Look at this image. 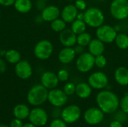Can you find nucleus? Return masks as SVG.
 I'll list each match as a JSON object with an SVG mask.
<instances>
[{
	"label": "nucleus",
	"instance_id": "38",
	"mask_svg": "<svg viewBox=\"0 0 128 127\" xmlns=\"http://www.w3.org/2000/svg\"><path fill=\"white\" fill-rule=\"evenodd\" d=\"M15 0H0V5L4 7H10L14 5Z\"/></svg>",
	"mask_w": 128,
	"mask_h": 127
},
{
	"label": "nucleus",
	"instance_id": "37",
	"mask_svg": "<svg viewBox=\"0 0 128 127\" xmlns=\"http://www.w3.org/2000/svg\"><path fill=\"white\" fill-rule=\"evenodd\" d=\"M85 47L82 46H80L79 44H76L74 46V51L76 52V55H81L82 54L83 52H85Z\"/></svg>",
	"mask_w": 128,
	"mask_h": 127
},
{
	"label": "nucleus",
	"instance_id": "1",
	"mask_svg": "<svg viewBox=\"0 0 128 127\" xmlns=\"http://www.w3.org/2000/svg\"><path fill=\"white\" fill-rule=\"evenodd\" d=\"M120 100L118 96L110 90H101L96 96V103L104 114H112L119 107Z\"/></svg>",
	"mask_w": 128,
	"mask_h": 127
},
{
	"label": "nucleus",
	"instance_id": "28",
	"mask_svg": "<svg viewBox=\"0 0 128 127\" xmlns=\"http://www.w3.org/2000/svg\"><path fill=\"white\" fill-rule=\"evenodd\" d=\"M92 40V37L90 33L87 32L86 31L78 34L76 38V44L82 46L84 47L88 46L91 40Z\"/></svg>",
	"mask_w": 128,
	"mask_h": 127
},
{
	"label": "nucleus",
	"instance_id": "30",
	"mask_svg": "<svg viewBox=\"0 0 128 127\" xmlns=\"http://www.w3.org/2000/svg\"><path fill=\"white\" fill-rule=\"evenodd\" d=\"M64 92L68 96H71L75 94L76 91V85L73 82H67L63 88Z\"/></svg>",
	"mask_w": 128,
	"mask_h": 127
},
{
	"label": "nucleus",
	"instance_id": "40",
	"mask_svg": "<svg viewBox=\"0 0 128 127\" xmlns=\"http://www.w3.org/2000/svg\"><path fill=\"white\" fill-rule=\"evenodd\" d=\"M109 127H123V125L121 121H119L118 120H115V121H112L110 124Z\"/></svg>",
	"mask_w": 128,
	"mask_h": 127
},
{
	"label": "nucleus",
	"instance_id": "31",
	"mask_svg": "<svg viewBox=\"0 0 128 127\" xmlns=\"http://www.w3.org/2000/svg\"><path fill=\"white\" fill-rule=\"evenodd\" d=\"M58 79L59 80V82H67L70 77V74L69 72L66 70V69H61L58 71V73H56Z\"/></svg>",
	"mask_w": 128,
	"mask_h": 127
},
{
	"label": "nucleus",
	"instance_id": "41",
	"mask_svg": "<svg viewBox=\"0 0 128 127\" xmlns=\"http://www.w3.org/2000/svg\"><path fill=\"white\" fill-rule=\"evenodd\" d=\"M34 22H35L36 23H38V24H40V23H41V22H44L43 18H42V16H41L40 14V15H37V16L34 17Z\"/></svg>",
	"mask_w": 128,
	"mask_h": 127
},
{
	"label": "nucleus",
	"instance_id": "13",
	"mask_svg": "<svg viewBox=\"0 0 128 127\" xmlns=\"http://www.w3.org/2000/svg\"><path fill=\"white\" fill-rule=\"evenodd\" d=\"M14 73L16 76L21 79H29L33 73L32 64L27 60H21L14 66Z\"/></svg>",
	"mask_w": 128,
	"mask_h": 127
},
{
	"label": "nucleus",
	"instance_id": "4",
	"mask_svg": "<svg viewBox=\"0 0 128 127\" xmlns=\"http://www.w3.org/2000/svg\"><path fill=\"white\" fill-rule=\"evenodd\" d=\"M54 47L53 44L49 40H39L34 47V56L40 61H45L49 59L53 53Z\"/></svg>",
	"mask_w": 128,
	"mask_h": 127
},
{
	"label": "nucleus",
	"instance_id": "22",
	"mask_svg": "<svg viewBox=\"0 0 128 127\" xmlns=\"http://www.w3.org/2000/svg\"><path fill=\"white\" fill-rule=\"evenodd\" d=\"M33 7L32 0H15L14 4V9L20 13H29Z\"/></svg>",
	"mask_w": 128,
	"mask_h": 127
},
{
	"label": "nucleus",
	"instance_id": "7",
	"mask_svg": "<svg viewBox=\"0 0 128 127\" xmlns=\"http://www.w3.org/2000/svg\"><path fill=\"white\" fill-rule=\"evenodd\" d=\"M95 57L88 52H85L80 55L76 61V67L80 73H86L91 71L94 64Z\"/></svg>",
	"mask_w": 128,
	"mask_h": 127
},
{
	"label": "nucleus",
	"instance_id": "10",
	"mask_svg": "<svg viewBox=\"0 0 128 127\" xmlns=\"http://www.w3.org/2000/svg\"><path fill=\"white\" fill-rule=\"evenodd\" d=\"M62 119L68 124L76 122L81 117V109L76 105H69L61 112Z\"/></svg>",
	"mask_w": 128,
	"mask_h": 127
},
{
	"label": "nucleus",
	"instance_id": "35",
	"mask_svg": "<svg viewBox=\"0 0 128 127\" xmlns=\"http://www.w3.org/2000/svg\"><path fill=\"white\" fill-rule=\"evenodd\" d=\"M35 7L37 10L42 11L46 7V0H37L34 3Z\"/></svg>",
	"mask_w": 128,
	"mask_h": 127
},
{
	"label": "nucleus",
	"instance_id": "8",
	"mask_svg": "<svg viewBox=\"0 0 128 127\" xmlns=\"http://www.w3.org/2000/svg\"><path fill=\"white\" fill-rule=\"evenodd\" d=\"M88 83L95 90H104L109 84V78L102 71H96L91 73L88 78Z\"/></svg>",
	"mask_w": 128,
	"mask_h": 127
},
{
	"label": "nucleus",
	"instance_id": "43",
	"mask_svg": "<svg viewBox=\"0 0 128 127\" xmlns=\"http://www.w3.org/2000/svg\"><path fill=\"white\" fill-rule=\"evenodd\" d=\"M22 127H37V126H35V125H34V124H32V123H28V124H25Z\"/></svg>",
	"mask_w": 128,
	"mask_h": 127
},
{
	"label": "nucleus",
	"instance_id": "48",
	"mask_svg": "<svg viewBox=\"0 0 128 127\" xmlns=\"http://www.w3.org/2000/svg\"><path fill=\"white\" fill-rule=\"evenodd\" d=\"M0 16H1V13H0Z\"/></svg>",
	"mask_w": 128,
	"mask_h": 127
},
{
	"label": "nucleus",
	"instance_id": "16",
	"mask_svg": "<svg viewBox=\"0 0 128 127\" xmlns=\"http://www.w3.org/2000/svg\"><path fill=\"white\" fill-rule=\"evenodd\" d=\"M40 15L44 22H51L52 21L59 18L61 15V10L56 5H46V7L41 11Z\"/></svg>",
	"mask_w": 128,
	"mask_h": 127
},
{
	"label": "nucleus",
	"instance_id": "32",
	"mask_svg": "<svg viewBox=\"0 0 128 127\" xmlns=\"http://www.w3.org/2000/svg\"><path fill=\"white\" fill-rule=\"evenodd\" d=\"M119 107L121 108L122 111L128 115V94H125L119 102Z\"/></svg>",
	"mask_w": 128,
	"mask_h": 127
},
{
	"label": "nucleus",
	"instance_id": "11",
	"mask_svg": "<svg viewBox=\"0 0 128 127\" xmlns=\"http://www.w3.org/2000/svg\"><path fill=\"white\" fill-rule=\"evenodd\" d=\"M28 118L30 123L38 127H44L47 124L48 115L45 109L37 106L30 111Z\"/></svg>",
	"mask_w": 128,
	"mask_h": 127
},
{
	"label": "nucleus",
	"instance_id": "3",
	"mask_svg": "<svg viewBox=\"0 0 128 127\" xmlns=\"http://www.w3.org/2000/svg\"><path fill=\"white\" fill-rule=\"evenodd\" d=\"M84 21L87 26L97 28L104 24L105 15L97 7H91L84 11Z\"/></svg>",
	"mask_w": 128,
	"mask_h": 127
},
{
	"label": "nucleus",
	"instance_id": "27",
	"mask_svg": "<svg viewBox=\"0 0 128 127\" xmlns=\"http://www.w3.org/2000/svg\"><path fill=\"white\" fill-rule=\"evenodd\" d=\"M67 22L64 21L62 18H58L50 22L51 29L56 33H60L66 28Z\"/></svg>",
	"mask_w": 128,
	"mask_h": 127
},
{
	"label": "nucleus",
	"instance_id": "26",
	"mask_svg": "<svg viewBox=\"0 0 128 127\" xmlns=\"http://www.w3.org/2000/svg\"><path fill=\"white\" fill-rule=\"evenodd\" d=\"M114 42L116 46L122 50L128 49V35L125 33L118 34Z\"/></svg>",
	"mask_w": 128,
	"mask_h": 127
},
{
	"label": "nucleus",
	"instance_id": "44",
	"mask_svg": "<svg viewBox=\"0 0 128 127\" xmlns=\"http://www.w3.org/2000/svg\"><path fill=\"white\" fill-rule=\"evenodd\" d=\"M6 51L7 50H4V49H1L0 50V56L1 57H4L5 53H6Z\"/></svg>",
	"mask_w": 128,
	"mask_h": 127
},
{
	"label": "nucleus",
	"instance_id": "42",
	"mask_svg": "<svg viewBox=\"0 0 128 127\" xmlns=\"http://www.w3.org/2000/svg\"><path fill=\"white\" fill-rule=\"evenodd\" d=\"M76 19L84 20V11H79L76 16Z\"/></svg>",
	"mask_w": 128,
	"mask_h": 127
},
{
	"label": "nucleus",
	"instance_id": "15",
	"mask_svg": "<svg viewBox=\"0 0 128 127\" xmlns=\"http://www.w3.org/2000/svg\"><path fill=\"white\" fill-rule=\"evenodd\" d=\"M59 83L57 74L52 71H45L40 76V84L48 90L56 88Z\"/></svg>",
	"mask_w": 128,
	"mask_h": 127
},
{
	"label": "nucleus",
	"instance_id": "12",
	"mask_svg": "<svg viewBox=\"0 0 128 127\" xmlns=\"http://www.w3.org/2000/svg\"><path fill=\"white\" fill-rule=\"evenodd\" d=\"M104 115L105 114L98 107H92L85 112L83 118L88 125L95 126L103 121Z\"/></svg>",
	"mask_w": 128,
	"mask_h": 127
},
{
	"label": "nucleus",
	"instance_id": "6",
	"mask_svg": "<svg viewBox=\"0 0 128 127\" xmlns=\"http://www.w3.org/2000/svg\"><path fill=\"white\" fill-rule=\"evenodd\" d=\"M95 34L97 38H98L105 44L106 43L108 44V43H112L115 41L118 32L116 30L115 27L110 25L104 24L96 28Z\"/></svg>",
	"mask_w": 128,
	"mask_h": 127
},
{
	"label": "nucleus",
	"instance_id": "20",
	"mask_svg": "<svg viewBox=\"0 0 128 127\" xmlns=\"http://www.w3.org/2000/svg\"><path fill=\"white\" fill-rule=\"evenodd\" d=\"M114 78L116 82L121 86L128 85V68L124 66L117 67L114 72Z\"/></svg>",
	"mask_w": 128,
	"mask_h": 127
},
{
	"label": "nucleus",
	"instance_id": "17",
	"mask_svg": "<svg viewBox=\"0 0 128 127\" xmlns=\"http://www.w3.org/2000/svg\"><path fill=\"white\" fill-rule=\"evenodd\" d=\"M79 10L74 4H68L65 5L61 10V18L67 23H71L76 19Z\"/></svg>",
	"mask_w": 128,
	"mask_h": 127
},
{
	"label": "nucleus",
	"instance_id": "29",
	"mask_svg": "<svg viewBox=\"0 0 128 127\" xmlns=\"http://www.w3.org/2000/svg\"><path fill=\"white\" fill-rule=\"evenodd\" d=\"M94 64H95V66H97L100 69H103V68H104L106 66V64H107V59L104 55V54L103 55H100L95 57Z\"/></svg>",
	"mask_w": 128,
	"mask_h": 127
},
{
	"label": "nucleus",
	"instance_id": "50",
	"mask_svg": "<svg viewBox=\"0 0 128 127\" xmlns=\"http://www.w3.org/2000/svg\"></svg>",
	"mask_w": 128,
	"mask_h": 127
},
{
	"label": "nucleus",
	"instance_id": "39",
	"mask_svg": "<svg viewBox=\"0 0 128 127\" xmlns=\"http://www.w3.org/2000/svg\"><path fill=\"white\" fill-rule=\"evenodd\" d=\"M7 70L6 61L3 58H0V73H4Z\"/></svg>",
	"mask_w": 128,
	"mask_h": 127
},
{
	"label": "nucleus",
	"instance_id": "18",
	"mask_svg": "<svg viewBox=\"0 0 128 127\" xmlns=\"http://www.w3.org/2000/svg\"><path fill=\"white\" fill-rule=\"evenodd\" d=\"M76 52L74 47H63L58 52V58L60 63L68 64L73 62L76 58Z\"/></svg>",
	"mask_w": 128,
	"mask_h": 127
},
{
	"label": "nucleus",
	"instance_id": "46",
	"mask_svg": "<svg viewBox=\"0 0 128 127\" xmlns=\"http://www.w3.org/2000/svg\"><path fill=\"white\" fill-rule=\"evenodd\" d=\"M0 127H10L9 126L4 125V124H0Z\"/></svg>",
	"mask_w": 128,
	"mask_h": 127
},
{
	"label": "nucleus",
	"instance_id": "34",
	"mask_svg": "<svg viewBox=\"0 0 128 127\" xmlns=\"http://www.w3.org/2000/svg\"><path fill=\"white\" fill-rule=\"evenodd\" d=\"M50 127H68V124H66L62 119L56 118L50 123Z\"/></svg>",
	"mask_w": 128,
	"mask_h": 127
},
{
	"label": "nucleus",
	"instance_id": "21",
	"mask_svg": "<svg viewBox=\"0 0 128 127\" xmlns=\"http://www.w3.org/2000/svg\"><path fill=\"white\" fill-rule=\"evenodd\" d=\"M92 93V88L88 82H80L76 85L75 94L80 99L88 98Z\"/></svg>",
	"mask_w": 128,
	"mask_h": 127
},
{
	"label": "nucleus",
	"instance_id": "47",
	"mask_svg": "<svg viewBox=\"0 0 128 127\" xmlns=\"http://www.w3.org/2000/svg\"><path fill=\"white\" fill-rule=\"evenodd\" d=\"M99 1H104V0H99Z\"/></svg>",
	"mask_w": 128,
	"mask_h": 127
},
{
	"label": "nucleus",
	"instance_id": "14",
	"mask_svg": "<svg viewBox=\"0 0 128 127\" xmlns=\"http://www.w3.org/2000/svg\"><path fill=\"white\" fill-rule=\"evenodd\" d=\"M59 41L64 47H74L76 44L77 35L70 29L65 28L59 33Z\"/></svg>",
	"mask_w": 128,
	"mask_h": 127
},
{
	"label": "nucleus",
	"instance_id": "25",
	"mask_svg": "<svg viewBox=\"0 0 128 127\" xmlns=\"http://www.w3.org/2000/svg\"><path fill=\"white\" fill-rule=\"evenodd\" d=\"M86 28H87V25L85 22V21L81 20V19H76L74 22H72L71 25H70V29L76 35L86 31Z\"/></svg>",
	"mask_w": 128,
	"mask_h": 127
},
{
	"label": "nucleus",
	"instance_id": "24",
	"mask_svg": "<svg viewBox=\"0 0 128 127\" xmlns=\"http://www.w3.org/2000/svg\"><path fill=\"white\" fill-rule=\"evenodd\" d=\"M4 58L6 62L10 64H14V65L22 60L21 54L20 53L19 51L14 49H10L7 50Z\"/></svg>",
	"mask_w": 128,
	"mask_h": 127
},
{
	"label": "nucleus",
	"instance_id": "45",
	"mask_svg": "<svg viewBox=\"0 0 128 127\" xmlns=\"http://www.w3.org/2000/svg\"><path fill=\"white\" fill-rule=\"evenodd\" d=\"M115 28H116V30L117 31V32H118V31H119L121 30V27H120L118 25H117L116 26H115Z\"/></svg>",
	"mask_w": 128,
	"mask_h": 127
},
{
	"label": "nucleus",
	"instance_id": "5",
	"mask_svg": "<svg viewBox=\"0 0 128 127\" xmlns=\"http://www.w3.org/2000/svg\"><path fill=\"white\" fill-rule=\"evenodd\" d=\"M112 16L117 20L128 18V0H112L110 5Z\"/></svg>",
	"mask_w": 128,
	"mask_h": 127
},
{
	"label": "nucleus",
	"instance_id": "23",
	"mask_svg": "<svg viewBox=\"0 0 128 127\" xmlns=\"http://www.w3.org/2000/svg\"><path fill=\"white\" fill-rule=\"evenodd\" d=\"M30 110L28 106L25 104H18L16 105L13 110V114L15 118L20 120H25L28 118Z\"/></svg>",
	"mask_w": 128,
	"mask_h": 127
},
{
	"label": "nucleus",
	"instance_id": "9",
	"mask_svg": "<svg viewBox=\"0 0 128 127\" xmlns=\"http://www.w3.org/2000/svg\"><path fill=\"white\" fill-rule=\"evenodd\" d=\"M68 96L63 90L58 88H53L49 91L47 100L56 108H61L64 106L68 102Z\"/></svg>",
	"mask_w": 128,
	"mask_h": 127
},
{
	"label": "nucleus",
	"instance_id": "36",
	"mask_svg": "<svg viewBox=\"0 0 128 127\" xmlns=\"http://www.w3.org/2000/svg\"><path fill=\"white\" fill-rule=\"evenodd\" d=\"M23 123H22V120H20V119H17V118H14L13 119L10 123V127H23Z\"/></svg>",
	"mask_w": 128,
	"mask_h": 127
},
{
	"label": "nucleus",
	"instance_id": "19",
	"mask_svg": "<svg viewBox=\"0 0 128 127\" xmlns=\"http://www.w3.org/2000/svg\"><path fill=\"white\" fill-rule=\"evenodd\" d=\"M88 52H90L94 57L103 55L105 52V43L97 37L92 38L88 45Z\"/></svg>",
	"mask_w": 128,
	"mask_h": 127
},
{
	"label": "nucleus",
	"instance_id": "49",
	"mask_svg": "<svg viewBox=\"0 0 128 127\" xmlns=\"http://www.w3.org/2000/svg\"><path fill=\"white\" fill-rule=\"evenodd\" d=\"M46 1H47V0H46Z\"/></svg>",
	"mask_w": 128,
	"mask_h": 127
},
{
	"label": "nucleus",
	"instance_id": "2",
	"mask_svg": "<svg viewBox=\"0 0 128 127\" xmlns=\"http://www.w3.org/2000/svg\"><path fill=\"white\" fill-rule=\"evenodd\" d=\"M49 91L41 84L32 86L27 94V101L33 106H39L47 101Z\"/></svg>",
	"mask_w": 128,
	"mask_h": 127
},
{
	"label": "nucleus",
	"instance_id": "33",
	"mask_svg": "<svg viewBox=\"0 0 128 127\" xmlns=\"http://www.w3.org/2000/svg\"><path fill=\"white\" fill-rule=\"evenodd\" d=\"M74 5L79 11H85L87 9V3L85 0H75Z\"/></svg>",
	"mask_w": 128,
	"mask_h": 127
}]
</instances>
